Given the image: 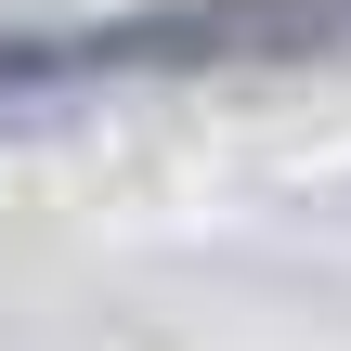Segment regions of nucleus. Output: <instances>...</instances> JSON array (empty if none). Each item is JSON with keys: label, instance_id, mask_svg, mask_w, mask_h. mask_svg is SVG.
Segmentation results:
<instances>
[{"label": "nucleus", "instance_id": "nucleus-1", "mask_svg": "<svg viewBox=\"0 0 351 351\" xmlns=\"http://www.w3.org/2000/svg\"><path fill=\"white\" fill-rule=\"evenodd\" d=\"M351 0H156L117 26H13L0 39V130L78 117L91 91L143 78H261V65H339Z\"/></svg>", "mask_w": 351, "mask_h": 351}]
</instances>
